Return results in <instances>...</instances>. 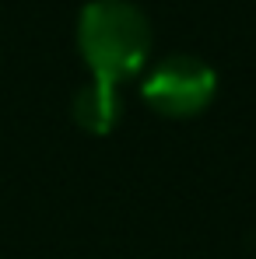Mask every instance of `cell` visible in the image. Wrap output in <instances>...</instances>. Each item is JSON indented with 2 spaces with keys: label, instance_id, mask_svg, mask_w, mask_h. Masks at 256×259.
<instances>
[{
  "label": "cell",
  "instance_id": "6da1fadb",
  "mask_svg": "<svg viewBox=\"0 0 256 259\" xmlns=\"http://www.w3.org/2000/svg\"><path fill=\"white\" fill-rule=\"evenodd\" d=\"M78 49L91 70V81L120 88L148 63L151 25L130 0H91L78 18Z\"/></svg>",
  "mask_w": 256,
  "mask_h": 259
},
{
  "label": "cell",
  "instance_id": "7a4b0ae2",
  "mask_svg": "<svg viewBox=\"0 0 256 259\" xmlns=\"http://www.w3.org/2000/svg\"><path fill=\"white\" fill-rule=\"evenodd\" d=\"M140 95L158 116L190 119L214 102L217 74L197 56H169L144 77Z\"/></svg>",
  "mask_w": 256,
  "mask_h": 259
},
{
  "label": "cell",
  "instance_id": "3957f363",
  "mask_svg": "<svg viewBox=\"0 0 256 259\" xmlns=\"http://www.w3.org/2000/svg\"><path fill=\"white\" fill-rule=\"evenodd\" d=\"M120 112H123V98L113 84L91 81L74 95V119L88 133H98V137L113 133V126L120 123Z\"/></svg>",
  "mask_w": 256,
  "mask_h": 259
}]
</instances>
